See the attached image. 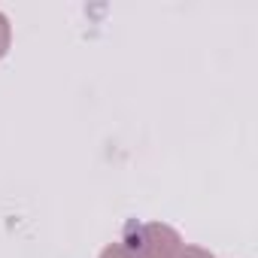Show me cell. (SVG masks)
I'll return each instance as SVG.
<instances>
[{
    "instance_id": "6da1fadb",
    "label": "cell",
    "mask_w": 258,
    "mask_h": 258,
    "mask_svg": "<svg viewBox=\"0 0 258 258\" xmlns=\"http://www.w3.org/2000/svg\"><path fill=\"white\" fill-rule=\"evenodd\" d=\"M10 40H13L10 22H7V16H4V13H0V58H4V55L10 52Z\"/></svg>"
}]
</instances>
